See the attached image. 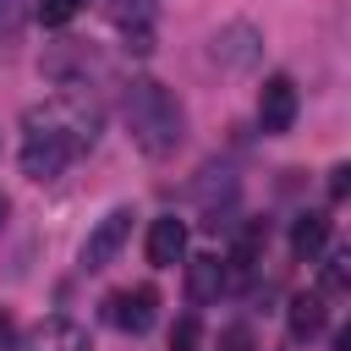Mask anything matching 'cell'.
<instances>
[{"instance_id":"ffe728a7","label":"cell","mask_w":351,"mask_h":351,"mask_svg":"<svg viewBox=\"0 0 351 351\" xmlns=\"http://www.w3.org/2000/svg\"><path fill=\"white\" fill-rule=\"evenodd\" d=\"M11 340H16V329H11V318H5V313H0V351H5V346H11Z\"/></svg>"},{"instance_id":"5b68a950","label":"cell","mask_w":351,"mask_h":351,"mask_svg":"<svg viewBox=\"0 0 351 351\" xmlns=\"http://www.w3.org/2000/svg\"><path fill=\"white\" fill-rule=\"evenodd\" d=\"M132 208H110L93 230H88V241H82V269H104V263H115V252L126 247V236H132Z\"/></svg>"},{"instance_id":"d6986e66","label":"cell","mask_w":351,"mask_h":351,"mask_svg":"<svg viewBox=\"0 0 351 351\" xmlns=\"http://www.w3.org/2000/svg\"><path fill=\"white\" fill-rule=\"evenodd\" d=\"M16 27V0H0V33Z\"/></svg>"},{"instance_id":"ac0fdd59","label":"cell","mask_w":351,"mask_h":351,"mask_svg":"<svg viewBox=\"0 0 351 351\" xmlns=\"http://www.w3.org/2000/svg\"><path fill=\"white\" fill-rule=\"evenodd\" d=\"M346 186H351V170H346V165H335V170H329V197L340 203V197H346Z\"/></svg>"},{"instance_id":"52a82bcc","label":"cell","mask_w":351,"mask_h":351,"mask_svg":"<svg viewBox=\"0 0 351 351\" xmlns=\"http://www.w3.org/2000/svg\"><path fill=\"white\" fill-rule=\"evenodd\" d=\"M181 263H186V296H192L197 307H208V302H219V296H225V285H230L225 258L203 252V258H181Z\"/></svg>"},{"instance_id":"8fae6325","label":"cell","mask_w":351,"mask_h":351,"mask_svg":"<svg viewBox=\"0 0 351 351\" xmlns=\"http://www.w3.org/2000/svg\"><path fill=\"white\" fill-rule=\"evenodd\" d=\"M27 351H93V340H88V329L77 318H44L27 335Z\"/></svg>"},{"instance_id":"9a60e30c","label":"cell","mask_w":351,"mask_h":351,"mask_svg":"<svg viewBox=\"0 0 351 351\" xmlns=\"http://www.w3.org/2000/svg\"><path fill=\"white\" fill-rule=\"evenodd\" d=\"M82 5H88V0H38L33 11H38V22H44V27H66Z\"/></svg>"},{"instance_id":"e0dca14e","label":"cell","mask_w":351,"mask_h":351,"mask_svg":"<svg viewBox=\"0 0 351 351\" xmlns=\"http://www.w3.org/2000/svg\"><path fill=\"white\" fill-rule=\"evenodd\" d=\"M192 346H197V318L186 313V318L176 324V335H170V351H192Z\"/></svg>"},{"instance_id":"ba28073f","label":"cell","mask_w":351,"mask_h":351,"mask_svg":"<svg viewBox=\"0 0 351 351\" xmlns=\"http://www.w3.org/2000/svg\"><path fill=\"white\" fill-rule=\"evenodd\" d=\"M181 258H186V225L176 214H159L148 225V263L154 269H176Z\"/></svg>"},{"instance_id":"44dd1931","label":"cell","mask_w":351,"mask_h":351,"mask_svg":"<svg viewBox=\"0 0 351 351\" xmlns=\"http://www.w3.org/2000/svg\"><path fill=\"white\" fill-rule=\"evenodd\" d=\"M329 351H351V329H340V335L329 340Z\"/></svg>"},{"instance_id":"277c9868","label":"cell","mask_w":351,"mask_h":351,"mask_svg":"<svg viewBox=\"0 0 351 351\" xmlns=\"http://www.w3.org/2000/svg\"><path fill=\"white\" fill-rule=\"evenodd\" d=\"M296 82L285 77V71H274V77H263V88H258V126L269 132V137H280V132H291V121H296Z\"/></svg>"},{"instance_id":"9c48e42d","label":"cell","mask_w":351,"mask_h":351,"mask_svg":"<svg viewBox=\"0 0 351 351\" xmlns=\"http://www.w3.org/2000/svg\"><path fill=\"white\" fill-rule=\"evenodd\" d=\"M263 247H269V225H263V219H247V225L236 230V241H230L225 274H230V280H247V274L263 263Z\"/></svg>"},{"instance_id":"7402d4cb","label":"cell","mask_w":351,"mask_h":351,"mask_svg":"<svg viewBox=\"0 0 351 351\" xmlns=\"http://www.w3.org/2000/svg\"><path fill=\"white\" fill-rule=\"evenodd\" d=\"M5 214H11V203H5V192H0V225H5Z\"/></svg>"},{"instance_id":"5bb4252c","label":"cell","mask_w":351,"mask_h":351,"mask_svg":"<svg viewBox=\"0 0 351 351\" xmlns=\"http://www.w3.org/2000/svg\"><path fill=\"white\" fill-rule=\"evenodd\" d=\"M351 285V252L346 247H335L329 252V263H324V296H340Z\"/></svg>"},{"instance_id":"7a4b0ae2","label":"cell","mask_w":351,"mask_h":351,"mask_svg":"<svg viewBox=\"0 0 351 351\" xmlns=\"http://www.w3.org/2000/svg\"><path fill=\"white\" fill-rule=\"evenodd\" d=\"M126 132H132V143L148 159H170L181 148V137H186V110H181V99L165 82L137 77L126 88Z\"/></svg>"},{"instance_id":"4fadbf2b","label":"cell","mask_w":351,"mask_h":351,"mask_svg":"<svg viewBox=\"0 0 351 351\" xmlns=\"http://www.w3.org/2000/svg\"><path fill=\"white\" fill-rule=\"evenodd\" d=\"M252 55H258V33L247 27V22H230L225 33H214V60H225V66H252Z\"/></svg>"},{"instance_id":"3957f363","label":"cell","mask_w":351,"mask_h":351,"mask_svg":"<svg viewBox=\"0 0 351 351\" xmlns=\"http://www.w3.org/2000/svg\"><path fill=\"white\" fill-rule=\"evenodd\" d=\"M154 313H159V291L154 285H126V291H110L104 296V318L121 335H148L154 329Z\"/></svg>"},{"instance_id":"30bf717a","label":"cell","mask_w":351,"mask_h":351,"mask_svg":"<svg viewBox=\"0 0 351 351\" xmlns=\"http://www.w3.org/2000/svg\"><path fill=\"white\" fill-rule=\"evenodd\" d=\"M324 324H329L324 291H302V296H291V307H285V329H291V340H296V346H302V340H318V335H324Z\"/></svg>"},{"instance_id":"7c38bea8","label":"cell","mask_w":351,"mask_h":351,"mask_svg":"<svg viewBox=\"0 0 351 351\" xmlns=\"http://www.w3.org/2000/svg\"><path fill=\"white\" fill-rule=\"evenodd\" d=\"M324 247H329V214H318V208L296 214V225H291V258L296 263H313Z\"/></svg>"},{"instance_id":"2e32d148","label":"cell","mask_w":351,"mask_h":351,"mask_svg":"<svg viewBox=\"0 0 351 351\" xmlns=\"http://www.w3.org/2000/svg\"><path fill=\"white\" fill-rule=\"evenodd\" d=\"M219 351H258V340L247 324H230V329H219Z\"/></svg>"},{"instance_id":"6da1fadb","label":"cell","mask_w":351,"mask_h":351,"mask_svg":"<svg viewBox=\"0 0 351 351\" xmlns=\"http://www.w3.org/2000/svg\"><path fill=\"white\" fill-rule=\"evenodd\" d=\"M99 104L82 88H66L22 115V176L27 181H55L71 159H82L99 143Z\"/></svg>"},{"instance_id":"8992f818","label":"cell","mask_w":351,"mask_h":351,"mask_svg":"<svg viewBox=\"0 0 351 351\" xmlns=\"http://www.w3.org/2000/svg\"><path fill=\"white\" fill-rule=\"evenodd\" d=\"M104 16L126 33V49H137V55H148V49H154L159 0H104Z\"/></svg>"}]
</instances>
